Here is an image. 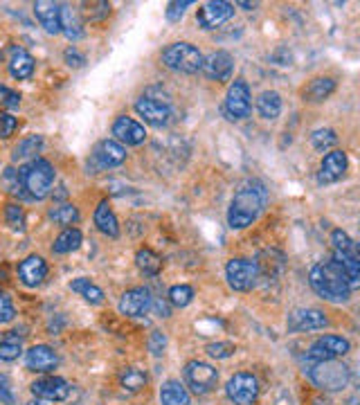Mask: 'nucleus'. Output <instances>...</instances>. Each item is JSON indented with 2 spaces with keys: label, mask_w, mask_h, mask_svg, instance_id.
Here are the masks:
<instances>
[{
  "label": "nucleus",
  "mask_w": 360,
  "mask_h": 405,
  "mask_svg": "<svg viewBox=\"0 0 360 405\" xmlns=\"http://www.w3.org/2000/svg\"><path fill=\"white\" fill-rule=\"evenodd\" d=\"M266 205V190L257 183L243 185L241 190L235 194L232 202L227 210V223L232 230H243L248 227L259 214H262Z\"/></svg>",
  "instance_id": "f257e3e1"
},
{
  "label": "nucleus",
  "mask_w": 360,
  "mask_h": 405,
  "mask_svg": "<svg viewBox=\"0 0 360 405\" xmlns=\"http://www.w3.org/2000/svg\"><path fill=\"white\" fill-rule=\"evenodd\" d=\"M309 282H311V288L320 297H324L326 302H347L349 299V293L351 288L344 280V275L340 270V266L331 259L326 264H318L311 268V275H309Z\"/></svg>",
  "instance_id": "f03ea898"
},
{
  "label": "nucleus",
  "mask_w": 360,
  "mask_h": 405,
  "mask_svg": "<svg viewBox=\"0 0 360 405\" xmlns=\"http://www.w3.org/2000/svg\"><path fill=\"white\" fill-rule=\"evenodd\" d=\"M311 383L322 392H340L351 381V369L340 360H320L309 367Z\"/></svg>",
  "instance_id": "7ed1b4c3"
},
{
  "label": "nucleus",
  "mask_w": 360,
  "mask_h": 405,
  "mask_svg": "<svg viewBox=\"0 0 360 405\" xmlns=\"http://www.w3.org/2000/svg\"><path fill=\"white\" fill-rule=\"evenodd\" d=\"M21 176H23V185H25V192L30 198H46L54 185V167L43 160V158H36L30 165H25L21 169Z\"/></svg>",
  "instance_id": "20e7f679"
},
{
  "label": "nucleus",
  "mask_w": 360,
  "mask_h": 405,
  "mask_svg": "<svg viewBox=\"0 0 360 405\" xmlns=\"http://www.w3.org/2000/svg\"><path fill=\"white\" fill-rule=\"evenodd\" d=\"M163 63L169 70H176L182 72V75H194V72L203 70V54H200L198 48H194L192 43H174L163 50Z\"/></svg>",
  "instance_id": "39448f33"
},
{
  "label": "nucleus",
  "mask_w": 360,
  "mask_h": 405,
  "mask_svg": "<svg viewBox=\"0 0 360 405\" xmlns=\"http://www.w3.org/2000/svg\"><path fill=\"white\" fill-rule=\"evenodd\" d=\"M225 277L230 288L239 293H246L259 280V266L252 259H230L225 266Z\"/></svg>",
  "instance_id": "423d86ee"
},
{
  "label": "nucleus",
  "mask_w": 360,
  "mask_h": 405,
  "mask_svg": "<svg viewBox=\"0 0 360 405\" xmlns=\"http://www.w3.org/2000/svg\"><path fill=\"white\" fill-rule=\"evenodd\" d=\"M185 383L187 387L192 389L194 394L203 396V394H210L212 389L219 383V374L216 369L207 363H200V360H192V363L185 365Z\"/></svg>",
  "instance_id": "0eeeda50"
},
{
  "label": "nucleus",
  "mask_w": 360,
  "mask_h": 405,
  "mask_svg": "<svg viewBox=\"0 0 360 405\" xmlns=\"http://www.w3.org/2000/svg\"><path fill=\"white\" fill-rule=\"evenodd\" d=\"M225 394L235 405H254L259 399V381L248 371H239L227 381Z\"/></svg>",
  "instance_id": "6e6552de"
},
{
  "label": "nucleus",
  "mask_w": 360,
  "mask_h": 405,
  "mask_svg": "<svg viewBox=\"0 0 360 405\" xmlns=\"http://www.w3.org/2000/svg\"><path fill=\"white\" fill-rule=\"evenodd\" d=\"M252 111V95L248 83L243 79H235L230 83L225 95V115L230 120H243L248 118Z\"/></svg>",
  "instance_id": "1a4fd4ad"
},
{
  "label": "nucleus",
  "mask_w": 360,
  "mask_h": 405,
  "mask_svg": "<svg viewBox=\"0 0 360 405\" xmlns=\"http://www.w3.org/2000/svg\"><path fill=\"white\" fill-rule=\"evenodd\" d=\"M135 111L140 118H144V122L155 126V128H163L171 122V108H169V101H160V99H153L142 95L135 101Z\"/></svg>",
  "instance_id": "9d476101"
},
{
  "label": "nucleus",
  "mask_w": 360,
  "mask_h": 405,
  "mask_svg": "<svg viewBox=\"0 0 360 405\" xmlns=\"http://www.w3.org/2000/svg\"><path fill=\"white\" fill-rule=\"evenodd\" d=\"M153 304V297L149 293V288H128L120 299V313L126 317H142L147 315Z\"/></svg>",
  "instance_id": "9b49d317"
},
{
  "label": "nucleus",
  "mask_w": 360,
  "mask_h": 405,
  "mask_svg": "<svg viewBox=\"0 0 360 405\" xmlns=\"http://www.w3.org/2000/svg\"><path fill=\"white\" fill-rule=\"evenodd\" d=\"M349 352V340H344L340 336H322L313 342L309 349V358L320 363V360H336Z\"/></svg>",
  "instance_id": "f8f14e48"
},
{
  "label": "nucleus",
  "mask_w": 360,
  "mask_h": 405,
  "mask_svg": "<svg viewBox=\"0 0 360 405\" xmlns=\"http://www.w3.org/2000/svg\"><path fill=\"white\" fill-rule=\"evenodd\" d=\"M235 7L230 3H223V0H212V3L200 7V11L196 14V23L203 27V30H214V27L223 25L225 21L232 19Z\"/></svg>",
  "instance_id": "ddd939ff"
},
{
  "label": "nucleus",
  "mask_w": 360,
  "mask_h": 405,
  "mask_svg": "<svg viewBox=\"0 0 360 405\" xmlns=\"http://www.w3.org/2000/svg\"><path fill=\"white\" fill-rule=\"evenodd\" d=\"M32 394L41 401H66L70 396V385L61 376H46L32 383Z\"/></svg>",
  "instance_id": "4468645a"
},
{
  "label": "nucleus",
  "mask_w": 360,
  "mask_h": 405,
  "mask_svg": "<svg viewBox=\"0 0 360 405\" xmlns=\"http://www.w3.org/2000/svg\"><path fill=\"white\" fill-rule=\"evenodd\" d=\"M91 158H93V165L97 169H110V167H118L126 160V149L115 140H102L93 149Z\"/></svg>",
  "instance_id": "2eb2a0df"
},
{
  "label": "nucleus",
  "mask_w": 360,
  "mask_h": 405,
  "mask_svg": "<svg viewBox=\"0 0 360 405\" xmlns=\"http://www.w3.org/2000/svg\"><path fill=\"white\" fill-rule=\"evenodd\" d=\"M329 324L326 315L320 309H295L288 315V331L297 334V331H318Z\"/></svg>",
  "instance_id": "dca6fc26"
},
{
  "label": "nucleus",
  "mask_w": 360,
  "mask_h": 405,
  "mask_svg": "<svg viewBox=\"0 0 360 405\" xmlns=\"http://www.w3.org/2000/svg\"><path fill=\"white\" fill-rule=\"evenodd\" d=\"M27 369H32L36 374H50L59 365V356L48 344H34L32 349H27L25 354Z\"/></svg>",
  "instance_id": "f3484780"
},
{
  "label": "nucleus",
  "mask_w": 360,
  "mask_h": 405,
  "mask_svg": "<svg viewBox=\"0 0 360 405\" xmlns=\"http://www.w3.org/2000/svg\"><path fill=\"white\" fill-rule=\"evenodd\" d=\"M113 135H115V140L126 144V147H138V144H142L144 138H147V131H144V126L140 122H135L133 118L122 115V118L113 122Z\"/></svg>",
  "instance_id": "a211bd4d"
},
{
  "label": "nucleus",
  "mask_w": 360,
  "mask_h": 405,
  "mask_svg": "<svg viewBox=\"0 0 360 405\" xmlns=\"http://www.w3.org/2000/svg\"><path fill=\"white\" fill-rule=\"evenodd\" d=\"M232 68H235V59L230 52H214L210 54L205 63H203V72L205 77L214 79V81H227L232 77Z\"/></svg>",
  "instance_id": "6ab92c4d"
},
{
  "label": "nucleus",
  "mask_w": 360,
  "mask_h": 405,
  "mask_svg": "<svg viewBox=\"0 0 360 405\" xmlns=\"http://www.w3.org/2000/svg\"><path fill=\"white\" fill-rule=\"evenodd\" d=\"M347 171V153L344 151H331L324 155V160L320 165V173H318V183L329 185V183H336L344 176Z\"/></svg>",
  "instance_id": "aec40b11"
},
{
  "label": "nucleus",
  "mask_w": 360,
  "mask_h": 405,
  "mask_svg": "<svg viewBox=\"0 0 360 405\" xmlns=\"http://www.w3.org/2000/svg\"><path fill=\"white\" fill-rule=\"evenodd\" d=\"M48 275V264L43 262V257L38 255H30L27 259H23L21 266H19V277L25 286L36 288Z\"/></svg>",
  "instance_id": "412c9836"
},
{
  "label": "nucleus",
  "mask_w": 360,
  "mask_h": 405,
  "mask_svg": "<svg viewBox=\"0 0 360 405\" xmlns=\"http://www.w3.org/2000/svg\"><path fill=\"white\" fill-rule=\"evenodd\" d=\"M34 14L48 34L61 32V5L52 3V0H38L34 3Z\"/></svg>",
  "instance_id": "4be33fe9"
},
{
  "label": "nucleus",
  "mask_w": 360,
  "mask_h": 405,
  "mask_svg": "<svg viewBox=\"0 0 360 405\" xmlns=\"http://www.w3.org/2000/svg\"><path fill=\"white\" fill-rule=\"evenodd\" d=\"M334 262L340 266L344 280H347L351 291L360 288V257H358V250H351V252H336L334 250Z\"/></svg>",
  "instance_id": "5701e85b"
},
{
  "label": "nucleus",
  "mask_w": 360,
  "mask_h": 405,
  "mask_svg": "<svg viewBox=\"0 0 360 405\" xmlns=\"http://www.w3.org/2000/svg\"><path fill=\"white\" fill-rule=\"evenodd\" d=\"M95 225H97V230L102 235H106V237H118L120 235V223H118V216H115V212L110 210V205H108V200H102L97 205V210H95Z\"/></svg>",
  "instance_id": "b1692460"
},
{
  "label": "nucleus",
  "mask_w": 360,
  "mask_h": 405,
  "mask_svg": "<svg viewBox=\"0 0 360 405\" xmlns=\"http://www.w3.org/2000/svg\"><path fill=\"white\" fill-rule=\"evenodd\" d=\"M336 91V81L329 79V77H315L309 81V86L304 91H302V97L307 101H313V104H318V101H324L331 93Z\"/></svg>",
  "instance_id": "393cba45"
},
{
  "label": "nucleus",
  "mask_w": 360,
  "mask_h": 405,
  "mask_svg": "<svg viewBox=\"0 0 360 405\" xmlns=\"http://www.w3.org/2000/svg\"><path fill=\"white\" fill-rule=\"evenodd\" d=\"M163 405H190V392L180 381H167L160 387Z\"/></svg>",
  "instance_id": "a878e982"
},
{
  "label": "nucleus",
  "mask_w": 360,
  "mask_h": 405,
  "mask_svg": "<svg viewBox=\"0 0 360 405\" xmlns=\"http://www.w3.org/2000/svg\"><path fill=\"white\" fill-rule=\"evenodd\" d=\"M61 32L70 39L77 41L83 36V21L77 9L72 7H61Z\"/></svg>",
  "instance_id": "bb28decb"
},
{
  "label": "nucleus",
  "mask_w": 360,
  "mask_h": 405,
  "mask_svg": "<svg viewBox=\"0 0 360 405\" xmlns=\"http://www.w3.org/2000/svg\"><path fill=\"white\" fill-rule=\"evenodd\" d=\"M257 111L264 120H275L282 113V97L275 91H266L257 99Z\"/></svg>",
  "instance_id": "cd10ccee"
},
{
  "label": "nucleus",
  "mask_w": 360,
  "mask_h": 405,
  "mask_svg": "<svg viewBox=\"0 0 360 405\" xmlns=\"http://www.w3.org/2000/svg\"><path fill=\"white\" fill-rule=\"evenodd\" d=\"M9 72L14 79H30L34 72V59L23 50H14V56L9 61Z\"/></svg>",
  "instance_id": "c85d7f7f"
},
{
  "label": "nucleus",
  "mask_w": 360,
  "mask_h": 405,
  "mask_svg": "<svg viewBox=\"0 0 360 405\" xmlns=\"http://www.w3.org/2000/svg\"><path fill=\"white\" fill-rule=\"evenodd\" d=\"M70 291L79 293L88 304H102L104 302V291H102V288H99L97 284H93L91 280H86V277L72 280L70 282Z\"/></svg>",
  "instance_id": "c756f323"
},
{
  "label": "nucleus",
  "mask_w": 360,
  "mask_h": 405,
  "mask_svg": "<svg viewBox=\"0 0 360 405\" xmlns=\"http://www.w3.org/2000/svg\"><path fill=\"white\" fill-rule=\"evenodd\" d=\"M81 245V232L77 227H66L63 232L54 239L52 243V250L56 255H66V252H72V250H77Z\"/></svg>",
  "instance_id": "7c9ffc66"
},
{
  "label": "nucleus",
  "mask_w": 360,
  "mask_h": 405,
  "mask_svg": "<svg viewBox=\"0 0 360 405\" xmlns=\"http://www.w3.org/2000/svg\"><path fill=\"white\" fill-rule=\"evenodd\" d=\"M135 264H138V268H140L144 275H149V277H155V275L163 270V259L158 257L153 250H149V248L138 250V255H135Z\"/></svg>",
  "instance_id": "2f4dec72"
},
{
  "label": "nucleus",
  "mask_w": 360,
  "mask_h": 405,
  "mask_svg": "<svg viewBox=\"0 0 360 405\" xmlns=\"http://www.w3.org/2000/svg\"><path fill=\"white\" fill-rule=\"evenodd\" d=\"M41 149H43V138L41 135H30V138L21 140L16 147H14L11 158H14V160H27V158H34Z\"/></svg>",
  "instance_id": "473e14b6"
},
{
  "label": "nucleus",
  "mask_w": 360,
  "mask_h": 405,
  "mask_svg": "<svg viewBox=\"0 0 360 405\" xmlns=\"http://www.w3.org/2000/svg\"><path fill=\"white\" fill-rule=\"evenodd\" d=\"M50 219L54 223H59L63 227H72V223L79 221V210L75 205H70V202H66V205H56L52 212H50Z\"/></svg>",
  "instance_id": "72a5a7b5"
},
{
  "label": "nucleus",
  "mask_w": 360,
  "mask_h": 405,
  "mask_svg": "<svg viewBox=\"0 0 360 405\" xmlns=\"http://www.w3.org/2000/svg\"><path fill=\"white\" fill-rule=\"evenodd\" d=\"M23 352L21 347V338L16 336V331H9V336L5 340H0V360H7V363H11V360H16Z\"/></svg>",
  "instance_id": "f704fd0d"
},
{
  "label": "nucleus",
  "mask_w": 360,
  "mask_h": 405,
  "mask_svg": "<svg viewBox=\"0 0 360 405\" xmlns=\"http://www.w3.org/2000/svg\"><path fill=\"white\" fill-rule=\"evenodd\" d=\"M120 383H122L124 389H128V392H140V389L147 385V374L135 369V367H128V369L122 371Z\"/></svg>",
  "instance_id": "c9c22d12"
},
{
  "label": "nucleus",
  "mask_w": 360,
  "mask_h": 405,
  "mask_svg": "<svg viewBox=\"0 0 360 405\" xmlns=\"http://www.w3.org/2000/svg\"><path fill=\"white\" fill-rule=\"evenodd\" d=\"M311 142L318 151H329L331 147H336L338 135H336L334 128H318V131H313Z\"/></svg>",
  "instance_id": "e433bc0d"
},
{
  "label": "nucleus",
  "mask_w": 360,
  "mask_h": 405,
  "mask_svg": "<svg viewBox=\"0 0 360 405\" xmlns=\"http://www.w3.org/2000/svg\"><path fill=\"white\" fill-rule=\"evenodd\" d=\"M192 299H194V288L187 286V284L174 286L169 291V302L174 304V307H178V309H185L187 304H192Z\"/></svg>",
  "instance_id": "4c0bfd02"
},
{
  "label": "nucleus",
  "mask_w": 360,
  "mask_h": 405,
  "mask_svg": "<svg viewBox=\"0 0 360 405\" xmlns=\"http://www.w3.org/2000/svg\"><path fill=\"white\" fill-rule=\"evenodd\" d=\"M205 352H207L212 358H216V360H225V358H230V356H235L237 347H235L232 342H212V344H207Z\"/></svg>",
  "instance_id": "58836bf2"
},
{
  "label": "nucleus",
  "mask_w": 360,
  "mask_h": 405,
  "mask_svg": "<svg viewBox=\"0 0 360 405\" xmlns=\"http://www.w3.org/2000/svg\"><path fill=\"white\" fill-rule=\"evenodd\" d=\"M331 243H334V250L336 252H351V250H356V243L351 241V237L347 232H342V230H334V235H331Z\"/></svg>",
  "instance_id": "ea45409f"
},
{
  "label": "nucleus",
  "mask_w": 360,
  "mask_h": 405,
  "mask_svg": "<svg viewBox=\"0 0 360 405\" xmlns=\"http://www.w3.org/2000/svg\"><path fill=\"white\" fill-rule=\"evenodd\" d=\"M5 221L11 230H23L25 227V214L21 205H7L5 207Z\"/></svg>",
  "instance_id": "a19ab883"
},
{
  "label": "nucleus",
  "mask_w": 360,
  "mask_h": 405,
  "mask_svg": "<svg viewBox=\"0 0 360 405\" xmlns=\"http://www.w3.org/2000/svg\"><path fill=\"white\" fill-rule=\"evenodd\" d=\"M167 349V336L163 334V331H151V336H149V352L158 358V356H163Z\"/></svg>",
  "instance_id": "79ce46f5"
},
{
  "label": "nucleus",
  "mask_w": 360,
  "mask_h": 405,
  "mask_svg": "<svg viewBox=\"0 0 360 405\" xmlns=\"http://www.w3.org/2000/svg\"><path fill=\"white\" fill-rule=\"evenodd\" d=\"M14 317H16V309H14L11 297L5 295V293H0V322L7 324V322L14 320Z\"/></svg>",
  "instance_id": "37998d69"
},
{
  "label": "nucleus",
  "mask_w": 360,
  "mask_h": 405,
  "mask_svg": "<svg viewBox=\"0 0 360 405\" xmlns=\"http://www.w3.org/2000/svg\"><path fill=\"white\" fill-rule=\"evenodd\" d=\"M16 126H19V122H16V118H14L11 113H5V111H0V138H9L14 131H16Z\"/></svg>",
  "instance_id": "c03bdc74"
},
{
  "label": "nucleus",
  "mask_w": 360,
  "mask_h": 405,
  "mask_svg": "<svg viewBox=\"0 0 360 405\" xmlns=\"http://www.w3.org/2000/svg\"><path fill=\"white\" fill-rule=\"evenodd\" d=\"M190 5H192L190 0H182V3H169V5H167V19H169L171 23L180 21L182 14H185V9L190 7Z\"/></svg>",
  "instance_id": "a18cd8bd"
},
{
  "label": "nucleus",
  "mask_w": 360,
  "mask_h": 405,
  "mask_svg": "<svg viewBox=\"0 0 360 405\" xmlns=\"http://www.w3.org/2000/svg\"><path fill=\"white\" fill-rule=\"evenodd\" d=\"M66 61H68L70 66H75V68H81V66L86 63V59H83V56H81L75 48L66 50Z\"/></svg>",
  "instance_id": "49530a36"
},
{
  "label": "nucleus",
  "mask_w": 360,
  "mask_h": 405,
  "mask_svg": "<svg viewBox=\"0 0 360 405\" xmlns=\"http://www.w3.org/2000/svg\"><path fill=\"white\" fill-rule=\"evenodd\" d=\"M0 401L7 403V405H14V396H11L9 389L5 387V383H3V381H0Z\"/></svg>",
  "instance_id": "de8ad7c7"
},
{
  "label": "nucleus",
  "mask_w": 360,
  "mask_h": 405,
  "mask_svg": "<svg viewBox=\"0 0 360 405\" xmlns=\"http://www.w3.org/2000/svg\"><path fill=\"white\" fill-rule=\"evenodd\" d=\"M19 104H21V95H19V93H14V91H9L5 106H7V108H16Z\"/></svg>",
  "instance_id": "09e8293b"
},
{
  "label": "nucleus",
  "mask_w": 360,
  "mask_h": 405,
  "mask_svg": "<svg viewBox=\"0 0 360 405\" xmlns=\"http://www.w3.org/2000/svg\"><path fill=\"white\" fill-rule=\"evenodd\" d=\"M7 95H9V88H7V86H3V83H0V106H5Z\"/></svg>",
  "instance_id": "8fccbe9b"
},
{
  "label": "nucleus",
  "mask_w": 360,
  "mask_h": 405,
  "mask_svg": "<svg viewBox=\"0 0 360 405\" xmlns=\"http://www.w3.org/2000/svg\"><path fill=\"white\" fill-rule=\"evenodd\" d=\"M239 7H243V9H248V11H250V9H254V7H257V3H243V0H241Z\"/></svg>",
  "instance_id": "3c124183"
},
{
  "label": "nucleus",
  "mask_w": 360,
  "mask_h": 405,
  "mask_svg": "<svg viewBox=\"0 0 360 405\" xmlns=\"http://www.w3.org/2000/svg\"><path fill=\"white\" fill-rule=\"evenodd\" d=\"M313 405H334V403L326 401V399H315V401H313Z\"/></svg>",
  "instance_id": "603ef678"
},
{
  "label": "nucleus",
  "mask_w": 360,
  "mask_h": 405,
  "mask_svg": "<svg viewBox=\"0 0 360 405\" xmlns=\"http://www.w3.org/2000/svg\"><path fill=\"white\" fill-rule=\"evenodd\" d=\"M347 405H360V396H351V399L347 401Z\"/></svg>",
  "instance_id": "864d4df0"
},
{
  "label": "nucleus",
  "mask_w": 360,
  "mask_h": 405,
  "mask_svg": "<svg viewBox=\"0 0 360 405\" xmlns=\"http://www.w3.org/2000/svg\"><path fill=\"white\" fill-rule=\"evenodd\" d=\"M27 405H46V403H43L41 399H34V401H30V403H27Z\"/></svg>",
  "instance_id": "5fc2aeb1"
},
{
  "label": "nucleus",
  "mask_w": 360,
  "mask_h": 405,
  "mask_svg": "<svg viewBox=\"0 0 360 405\" xmlns=\"http://www.w3.org/2000/svg\"><path fill=\"white\" fill-rule=\"evenodd\" d=\"M356 385H358V389H360V363H358V374H356Z\"/></svg>",
  "instance_id": "6e6d98bb"
},
{
  "label": "nucleus",
  "mask_w": 360,
  "mask_h": 405,
  "mask_svg": "<svg viewBox=\"0 0 360 405\" xmlns=\"http://www.w3.org/2000/svg\"><path fill=\"white\" fill-rule=\"evenodd\" d=\"M356 250H358V257H360V243H356Z\"/></svg>",
  "instance_id": "4d7b16f0"
}]
</instances>
